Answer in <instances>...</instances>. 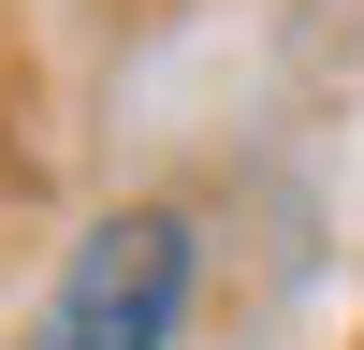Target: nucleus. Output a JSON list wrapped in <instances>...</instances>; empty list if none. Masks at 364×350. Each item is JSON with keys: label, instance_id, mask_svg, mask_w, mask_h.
Wrapping results in <instances>:
<instances>
[{"label": "nucleus", "instance_id": "obj_1", "mask_svg": "<svg viewBox=\"0 0 364 350\" xmlns=\"http://www.w3.org/2000/svg\"><path fill=\"white\" fill-rule=\"evenodd\" d=\"M190 292H204V219L190 204H117V219L73 233L58 292L15 321V350H175Z\"/></svg>", "mask_w": 364, "mask_h": 350}]
</instances>
